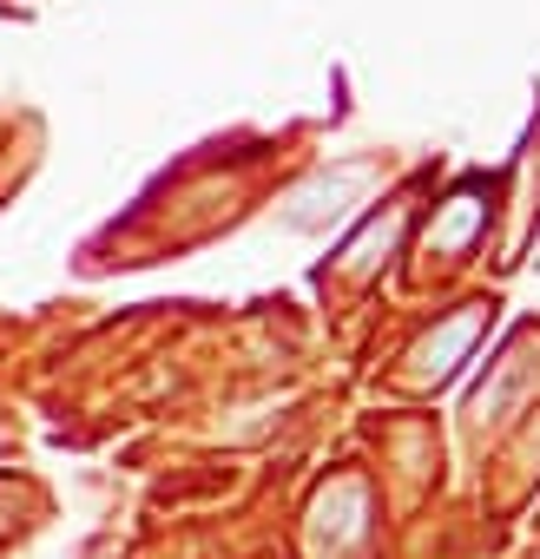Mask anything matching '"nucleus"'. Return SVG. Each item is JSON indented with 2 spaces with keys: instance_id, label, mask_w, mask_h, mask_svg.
<instances>
[{
  "instance_id": "1",
  "label": "nucleus",
  "mask_w": 540,
  "mask_h": 559,
  "mask_svg": "<svg viewBox=\"0 0 540 559\" xmlns=\"http://www.w3.org/2000/svg\"><path fill=\"white\" fill-rule=\"evenodd\" d=\"M356 185H363V165H350V171H337V178H317V185L284 211V224H291V230H324V224H337V217L350 211Z\"/></svg>"
}]
</instances>
